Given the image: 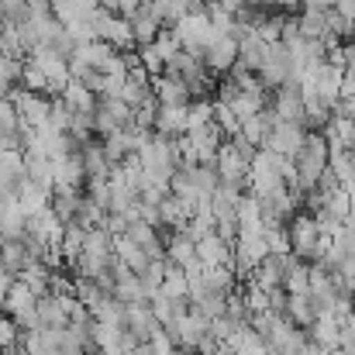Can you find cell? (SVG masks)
<instances>
[{"label": "cell", "mask_w": 355, "mask_h": 355, "mask_svg": "<svg viewBox=\"0 0 355 355\" xmlns=\"http://www.w3.org/2000/svg\"><path fill=\"white\" fill-rule=\"evenodd\" d=\"M286 235H290V252H293L297 259H304V262L314 259V241L321 235L314 214H293V218L286 221Z\"/></svg>", "instance_id": "6da1fadb"}, {"label": "cell", "mask_w": 355, "mask_h": 355, "mask_svg": "<svg viewBox=\"0 0 355 355\" xmlns=\"http://www.w3.org/2000/svg\"><path fill=\"white\" fill-rule=\"evenodd\" d=\"M304 135H307L304 124H297V121H276L272 131H269V138H266V148L276 152V155H290L293 159L300 152V145H304Z\"/></svg>", "instance_id": "7a4b0ae2"}, {"label": "cell", "mask_w": 355, "mask_h": 355, "mask_svg": "<svg viewBox=\"0 0 355 355\" xmlns=\"http://www.w3.org/2000/svg\"><path fill=\"white\" fill-rule=\"evenodd\" d=\"M235 62H238V38H232V35L214 38L207 45V52H204V66L214 69V73H228Z\"/></svg>", "instance_id": "3957f363"}, {"label": "cell", "mask_w": 355, "mask_h": 355, "mask_svg": "<svg viewBox=\"0 0 355 355\" xmlns=\"http://www.w3.org/2000/svg\"><path fill=\"white\" fill-rule=\"evenodd\" d=\"M214 169H218L221 183H241V187H245V173H248V162H245V159L238 155L235 148L228 145V138H225V141H221V148H218Z\"/></svg>", "instance_id": "277c9868"}, {"label": "cell", "mask_w": 355, "mask_h": 355, "mask_svg": "<svg viewBox=\"0 0 355 355\" xmlns=\"http://www.w3.org/2000/svg\"><path fill=\"white\" fill-rule=\"evenodd\" d=\"M124 328L138 338V342H148V335L159 328L155 318H152V307L148 300H138V304H124Z\"/></svg>", "instance_id": "5b68a950"}, {"label": "cell", "mask_w": 355, "mask_h": 355, "mask_svg": "<svg viewBox=\"0 0 355 355\" xmlns=\"http://www.w3.org/2000/svg\"><path fill=\"white\" fill-rule=\"evenodd\" d=\"M17 204H21V211L31 218V214H38V211H45L49 207V200H52V187H42V183H35V180H21L17 183Z\"/></svg>", "instance_id": "8992f818"}, {"label": "cell", "mask_w": 355, "mask_h": 355, "mask_svg": "<svg viewBox=\"0 0 355 355\" xmlns=\"http://www.w3.org/2000/svg\"><path fill=\"white\" fill-rule=\"evenodd\" d=\"M152 94H155L159 104H190V101H193L190 90H187V83H183L176 73L155 76V80H152Z\"/></svg>", "instance_id": "52a82bcc"}, {"label": "cell", "mask_w": 355, "mask_h": 355, "mask_svg": "<svg viewBox=\"0 0 355 355\" xmlns=\"http://www.w3.org/2000/svg\"><path fill=\"white\" fill-rule=\"evenodd\" d=\"M87 180V169H83V159L80 155H62L55 159V169H52V187H66V190H80V183Z\"/></svg>", "instance_id": "ba28073f"}, {"label": "cell", "mask_w": 355, "mask_h": 355, "mask_svg": "<svg viewBox=\"0 0 355 355\" xmlns=\"http://www.w3.org/2000/svg\"><path fill=\"white\" fill-rule=\"evenodd\" d=\"M155 128H159V135H166V138L187 135V104H159Z\"/></svg>", "instance_id": "9c48e42d"}, {"label": "cell", "mask_w": 355, "mask_h": 355, "mask_svg": "<svg viewBox=\"0 0 355 355\" xmlns=\"http://www.w3.org/2000/svg\"><path fill=\"white\" fill-rule=\"evenodd\" d=\"M59 97H62V104H66L73 114H94V111H97V94L87 90V87H83L80 80H73V76H69V83L62 87Z\"/></svg>", "instance_id": "30bf717a"}, {"label": "cell", "mask_w": 355, "mask_h": 355, "mask_svg": "<svg viewBox=\"0 0 355 355\" xmlns=\"http://www.w3.org/2000/svg\"><path fill=\"white\" fill-rule=\"evenodd\" d=\"M197 259L204 266H228L232 262V241H225L218 232H211L197 241Z\"/></svg>", "instance_id": "8fae6325"}, {"label": "cell", "mask_w": 355, "mask_h": 355, "mask_svg": "<svg viewBox=\"0 0 355 355\" xmlns=\"http://www.w3.org/2000/svg\"><path fill=\"white\" fill-rule=\"evenodd\" d=\"M24 355H59V328H31L21 338Z\"/></svg>", "instance_id": "7c38bea8"}, {"label": "cell", "mask_w": 355, "mask_h": 355, "mask_svg": "<svg viewBox=\"0 0 355 355\" xmlns=\"http://www.w3.org/2000/svg\"><path fill=\"white\" fill-rule=\"evenodd\" d=\"M21 180H24V152L0 148V190H17Z\"/></svg>", "instance_id": "4fadbf2b"}, {"label": "cell", "mask_w": 355, "mask_h": 355, "mask_svg": "<svg viewBox=\"0 0 355 355\" xmlns=\"http://www.w3.org/2000/svg\"><path fill=\"white\" fill-rule=\"evenodd\" d=\"M290 255V252H286ZM286 255H276V252H269L255 269H252V279L259 283V286H279L283 283V276H286Z\"/></svg>", "instance_id": "5bb4252c"}, {"label": "cell", "mask_w": 355, "mask_h": 355, "mask_svg": "<svg viewBox=\"0 0 355 355\" xmlns=\"http://www.w3.org/2000/svg\"><path fill=\"white\" fill-rule=\"evenodd\" d=\"M307 338L318 342L321 349H335V345H338V318H335L331 311H321V314L311 321Z\"/></svg>", "instance_id": "9a60e30c"}, {"label": "cell", "mask_w": 355, "mask_h": 355, "mask_svg": "<svg viewBox=\"0 0 355 355\" xmlns=\"http://www.w3.org/2000/svg\"><path fill=\"white\" fill-rule=\"evenodd\" d=\"M190 214H193V207L190 204H183L180 197H173V193H166L162 200H159V218H162V225L166 228H173V232H180L187 221H190Z\"/></svg>", "instance_id": "2e32d148"}, {"label": "cell", "mask_w": 355, "mask_h": 355, "mask_svg": "<svg viewBox=\"0 0 355 355\" xmlns=\"http://www.w3.org/2000/svg\"><path fill=\"white\" fill-rule=\"evenodd\" d=\"M162 248H166V259H169L173 266H187V262L197 259V241L187 238L183 232H173V235L162 241Z\"/></svg>", "instance_id": "e0dca14e"}, {"label": "cell", "mask_w": 355, "mask_h": 355, "mask_svg": "<svg viewBox=\"0 0 355 355\" xmlns=\"http://www.w3.org/2000/svg\"><path fill=\"white\" fill-rule=\"evenodd\" d=\"M225 345H228L235 355H262L266 349H269V345H266V338H262V335H255L248 324H245V328H235V331L228 335V342H225Z\"/></svg>", "instance_id": "ac0fdd59"}, {"label": "cell", "mask_w": 355, "mask_h": 355, "mask_svg": "<svg viewBox=\"0 0 355 355\" xmlns=\"http://www.w3.org/2000/svg\"><path fill=\"white\" fill-rule=\"evenodd\" d=\"M128 21H131L135 45H152V42H155V35H159V28H162V21H159V17H152L145 7H138Z\"/></svg>", "instance_id": "d6986e66"}, {"label": "cell", "mask_w": 355, "mask_h": 355, "mask_svg": "<svg viewBox=\"0 0 355 355\" xmlns=\"http://www.w3.org/2000/svg\"><path fill=\"white\" fill-rule=\"evenodd\" d=\"M235 221H238V232H262V211H259V200L252 193L238 197Z\"/></svg>", "instance_id": "ffe728a7"}, {"label": "cell", "mask_w": 355, "mask_h": 355, "mask_svg": "<svg viewBox=\"0 0 355 355\" xmlns=\"http://www.w3.org/2000/svg\"><path fill=\"white\" fill-rule=\"evenodd\" d=\"M297 31L304 38H328V24H324V10L321 7H300L297 14Z\"/></svg>", "instance_id": "44dd1931"}, {"label": "cell", "mask_w": 355, "mask_h": 355, "mask_svg": "<svg viewBox=\"0 0 355 355\" xmlns=\"http://www.w3.org/2000/svg\"><path fill=\"white\" fill-rule=\"evenodd\" d=\"M35 311H38V321H42V328H66V324H69V318H66L62 304L55 300V293H45V297H38V300H35Z\"/></svg>", "instance_id": "7402d4cb"}, {"label": "cell", "mask_w": 355, "mask_h": 355, "mask_svg": "<svg viewBox=\"0 0 355 355\" xmlns=\"http://www.w3.org/2000/svg\"><path fill=\"white\" fill-rule=\"evenodd\" d=\"M204 286L218 297H228L238 286V279L232 272V266H204Z\"/></svg>", "instance_id": "603a6c76"}, {"label": "cell", "mask_w": 355, "mask_h": 355, "mask_svg": "<svg viewBox=\"0 0 355 355\" xmlns=\"http://www.w3.org/2000/svg\"><path fill=\"white\" fill-rule=\"evenodd\" d=\"M159 293L169 297V300H187V272H183V266H173L166 259V272H162Z\"/></svg>", "instance_id": "cb8c5ba5"}, {"label": "cell", "mask_w": 355, "mask_h": 355, "mask_svg": "<svg viewBox=\"0 0 355 355\" xmlns=\"http://www.w3.org/2000/svg\"><path fill=\"white\" fill-rule=\"evenodd\" d=\"M52 169H55V159L49 155H38V152H24V176L42 183V187H52Z\"/></svg>", "instance_id": "d4e9b609"}, {"label": "cell", "mask_w": 355, "mask_h": 355, "mask_svg": "<svg viewBox=\"0 0 355 355\" xmlns=\"http://www.w3.org/2000/svg\"><path fill=\"white\" fill-rule=\"evenodd\" d=\"M35 300H38V297H35L21 279H14V283H10V290L3 293V314H10V318H14V314H21V311H31V307H35Z\"/></svg>", "instance_id": "484cf974"}, {"label": "cell", "mask_w": 355, "mask_h": 355, "mask_svg": "<svg viewBox=\"0 0 355 355\" xmlns=\"http://www.w3.org/2000/svg\"><path fill=\"white\" fill-rule=\"evenodd\" d=\"M0 259H3V269H10L14 276H17L21 266L31 262V255H28V248H24L21 238H0Z\"/></svg>", "instance_id": "4316f807"}, {"label": "cell", "mask_w": 355, "mask_h": 355, "mask_svg": "<svg viewBox=\"0 0 355 355\" xmlns=\"http://www.w3.org/2000/svg\"><path fill=\"white\" fill-rule=\"evenodd\" d=\"M83 241H87V228H83V225L69 221V225L62 228V238H59V252L66 255V266H73V259L83 252Z\"/></svg>", "instance_id": "83f0119b"}, {"label": "cell", "mask_w": 355, "mask_h": 355, "mask_svg": "<svg viewBox=\"0 0 355 355\" xmlns=\"http://www.w3.org/2000/svg\"><path fill=\"white\" fill-rule=\"evenodd\" d=\"M297 328H311V321L318 318L314 314V307H311V300H307V293H290V300H286V311H283Z\"/></svg>", "instance_id": "f1b7e54d"}, {"label": "cell", "mask_w": 355, "mask_h": 355, "mask_svg": "<svg viewBox=\"0 0 355 355\" xmlns=\"http://www.w3.org/2000/svg\"><path fill=\"white\" fill-rule=\"evenodd\" d=\"M121 335L124 328H114V324H101V321H90V342L97 352H111L121 345Z\"/></svg>", "instance_id": "f546056e"}, {"label": "cell", "mask_w": 355, "mask_h": 355, "mask_svg": "<svg viewBox=\"0 0 355 355\" xmlns=\"http://www.w3.org/2000/svg\"><path fill=\"white\" fill-rule=\"evenodd\" d=\"M80 159H83L87 180H90V176H107V173H111V166H114V162L104 155V148H101V145H87Z\"/></svg>", "instance_id": "4dcf8cb0"}, {"label": "cell", "mask_w": 355, "mask_h": 355, "mask_svg": "<svg viewBox=\"0 0 355 355\" xmlns=\"http://www.w3.org/2000/svg\"><path fill=\"white\" fill-rule=\"evenodd\" d=\"M111 297H114V300H121V304H138V300H145V290H141L138 272H131V276L118 279V283L111 286Z\"/></svg>", "instance_id": "1f68e13d"}, {"label": "cell", "mask_w": 355, "mask_h": 355, "mask_svg": "<svg viewBox=\"0 0 355 355\" xmlns=\"http://www.w3.org/2000/svg\"><path fill=\"white\" fill-rule=\"evenodd\" d=\"M90 318H94V321H101V324L124 328V304H121V300H114V297H107V300H101V304L90 311Z\"/></svg>", "instance_id": "d6a6232c"}, {"label": "cell", "mask_w": 355, "mask_h": 355, "mask_svg": "<svg viewBox=\"0 0 355 355\" xmlns=\"http://www.w3.org/2000/svg\"><path fill=\"white\" fill-rule=\"evenodd\" d=\"M324 24H328V35H335L338 42H342V38H355V21L345 17V14H338L335 7L324 10Z\"/></svg>", "instance_id": "836d02e7"}, {"label": "cell", "mask_w": 355, "mask_h": 355, "mask_svg": "<svg viewBox=\"0 0 355 355\" xmlns=\"http://www.w3.org/2000/svg\"><path fill=\"white\" fill-rule=\"evenodd\" d=\"M324 211L345 225V218H349V211H352V197H349V193L338 187V190H331V193L324 197Z\"/></svg>", "instance_id": "e575fe53"}, {"label": "cell", "mask_w": 355, "mask_h": 355, "mask_svg": "<svg viewBox=\"0 0 355 355\" xmlns=\"http://www.w3.org/2000/svg\"><path fill=\"white\" fill-rule=\"evenodd\" d=\"M152 49L159 52V59H162V62H169V59H173V55H176V52H180L183 45H180V38H176L173 31H162V28H159V35H155Z\"/></svg>", "instance_id": "d590c367"}, {"label": "cell", "mask_w": 355, "mask_h": 355, "mask_svg": "<svg viewBox=\"0 0 355 355\" xmlns=\"http://www.w3.org/2000/svg\"><path fill=\"white\" fill-rule=\"evenodd\" d=\"M262 235H266V245H269V252H276V255H286V252H290V235H286V225H272V228H262Z\"/></svg>", "instance_id": "8d00e7d4"}, {"label": "cell", "mask_w": 355, "mask_h": 355, "mask_svg": "<svg viewBox=\"0 0 355 355\" xmlns=\"http://www.w3.org/2000/svg\"><path fill=\"white\" fill-rule=\"evenodd\" d=\"M121 235H128L135 245H148L152 238H159L155 235V228H152V225H145V221H128V228H124Z\"/></svg>", "instance_id": "74e56055"}, {"label": "cell", "mask_w": 355, "mask_h": 355, "mask_svg": "<svg viewBox=\"0 0 355 355\" xmlns=\"http://www.w3.org/2000/svg\"><path fill=\"white\" fill-rule=\"evenodd\" d=\"M276 318H279L276 311H255V314H248V328H252L255 335H262V338H266Z\"/></svg>", "instance_id": "f35d334b"}, {"label": "cell", "mask_w": 355, "mask_h": 355, "mask_svg": "<svg viewBox=\"0 0 355 355\" xmlns=\"http://www.w3.org/2000/svg\"><path fill=\"white\" fill-rule=\"evenodd\" d=\"M17 331H21V328L14 324V318H10V314H0V349L17 345V338H21Z\"/></svg>", "instance_id": "ab89813d"}, {"label": "cell", "mask_w": 355, "mask_h": 355, "mask_svg": "<svg viewBox=\"0 0 355 355\" xmlns=\"http://www.w3.org/2000/svg\"><path fill=\"white\" fill-rule=\"evenodd\" d=\"M338 345L355 352V311L349 314V318H342V321H338Z\"/></svg>", "instance_id": "60d3db41"}, {"label": "cell", "mask_w": 355, "mask_h": 355, "mask_svg": "<svg viewBox=\"0 0 355 355\" xmlns=\"http://www.w3.org/2000/svg\"><path fill=\"white\" fill-rule=\"evenodd\" d=\"M0 128H7V131H17V128H21L17 111H14V104H10L7 97H0Z\"/></svg>", "instance_id": "b9f144b4"}, {"label": "cell", "mask_w": 355, "mask_h": 355, "mask_svg": "<svg viewBox=\"0 0 355 355\" xmlns=\"http://www.w3.org/2000/svg\"><path fill=\"white\" fill-rule=\"evenodd\" d=\"M286 300H290V293L283 290V283H279V286H269V311L283 314V311H286Z\"/></svg>", "instance_id": "7bdbcfd3"}, {"label": "cell", "mask_w": 355, "mask_h": 355, "mask_svg": "<svg viewBox=\"0 0 355 355\" xmlns=\"http://www.w3.org/2000/svg\"><path fill=\"white\" fill-rule=\"evenodd\" d=\"M138 7H141V0H118V14H124V17H131Z\"/></svg>", "instance_id": "ee69618b"}, {"label": "cell", "mask_w": 355, "mask_h": 355, "mask_svg": "<svg viewBox=\"0 0 355 355\" xmlns=\"http://www.w3.org/2000/svg\"><path fill=\"white\" fill-rule=\"evenodd\" d=\"M335 10H338V14H345V17H352V21H355V0H335Z\"/></svg>", "instance_id": "f6af8a7d"}, {"label": "cell", "mask_w": 355, "mask_h": 355, "mask_svg": "<svg viewBox=\"0 0 355 355\" xmlns=\"http://www.w3.org/2000/svg\"><path fill=\"white\" fill-rule=\"evenodd\" d=\"M297 355H328V349H321L318 342H311V338H307V345H304Z\"/></svg>", "instance_id": "bcb514c9"}, {"label": "cell", "mask_w": 355, "mask_h": 355, "mask_svg": "<svg viewBox=\"0 0 355 355\" xmlns=\"http://www.w3.org/2000/svg\"><path fill=\"white\" fill-rule=\"evenodd\" d=\"M131 355H155V352H152V345H148V342H138V345L131 349Z\"/></svg>", "instance_id": "7dc6e473"}, {"label": "cell", "mask_w": 355, "mask_h": 355, "mask_svg": "<svg viewBox=\"0 0 355 355\" xmlns=\"http://www.w3.org/2000/svg\"><path fill=\"white\" fill-rule=\"evenodd\" d=\"M276 3H279V0H262V7H276Z\"/></svg>", "instance_id": "c3c4849f"}, {"label": "cell", "mask_w": 355, "mask_h": 355, "mask_svg": "<svg viewBox=\"0 0 355 355\" xmlns=\"http://www.w3.org/2000/svg\"><path fill=\"white\" fill-rule=\"evenodd\" d=\"M101 355H124L121 349H111V352H101Z\"/></svg>", "instance_id": "681fc988"}]
</instances>
